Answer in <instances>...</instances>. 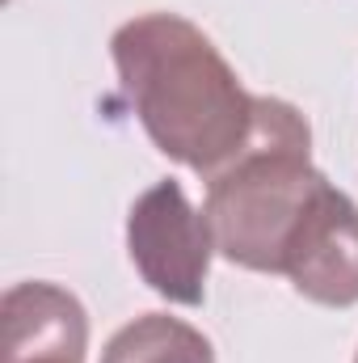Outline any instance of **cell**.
<instances>
[{"instance_id": "52a82bcc", "label": "cell", "mask_w": 358, "mask_h": 363, "mask_svg": "<svg viewBox=\"0 0 358 363\" xmlns=\"http://www.w3.org/2000/svg\"><path fill=\"white\" fill-rule=\"evenodd\" d=\"M354 363H358V355H354Z\"/></svg>"}, {"instance_id": "277c9868", "label": "cell", "mask_w": 358, "mask_h": 363, "mask_svg": "<svg viewBox=\"0 0 358 363\" xmlns=\"http://www.w3.org/2000/svg\"><path fill=\"white\" fill-rule=\"evenodd\" d=\"M282 274L312 304L325 308L358 304V203L333 182L304 211L287 245Z\"/></svg>"}, {"instance_id": "6da1fadb", "label": "cell", "mask_w": 358, "mask_h": 363, "mask_svg": "<svg viewBox=\"0 0 358 363\" xmlns=\"http://www.w3.org/2000/svg\"><path fill=\"white\" fill-rule=\"evenodd\" d=\"M110 55L139 127L169 161L207 182L249 144L258 97L181 13H139L122 21L110 38Z\"/></svg>"}, {"instance_id": "7a4b0ae2", "label": "cell", "mask_w": 358, "mask_h": 363, "mask_svg": "<svg viewBox=\"0 0 358 363\" xmlns=\"http://www.w3.org/2000/svg\"><path fill=\"white\" fill-rule=\"evenodd\" d=\"M329 178L312 165L308 118L282 101L258 97V123L249 144L215 178H207L202 216L215 237V254L258 274H282L287 245Z\"/></svg>"}, {"instance_id": "5b68a950", "label": "cell", "mask_w": 358, "mask_h": 363, "mask_svg": "<svg viewBox=\"0 0 358 363\" xmlns=\"http://www.w3.org/2000/svg\"><path fill=\"white\" fill-rule=\"evenodd\" d=\"M89 313L59 283H13L0 300V363H85Z\"/></svg>"}, {"instance_id": "8992f818", "label": "cell", "mask_w": 358, "mask_h": 363, "mask_svg": "<svg viewBox=\"0 0 358 363\" xmlns=\"http://www.w3.org/2000/svg\"><path fill=\"white\" fill-rule=\"evenodd\" d=\"M101 363H215L202 330L169 313H144L127 321L101 351Z\"/></svg>"}, {"instance_id": "3957f363", "label": "cell", "mask_w": 358, "mask_h": 363, "mask_svg": "<svg viewBox=\"0 0 358 363\" xmlns=\"http://www.w3.org/2000/svg\"><path fill=\"white\" fill-rule=\"evenodd\" d=\"M127 254L139 279L169 304L198 308L207 300V274L215 237L202 211L185 199L181 182L148 186L127 211Z\"/></svg>"}]
</instances>
